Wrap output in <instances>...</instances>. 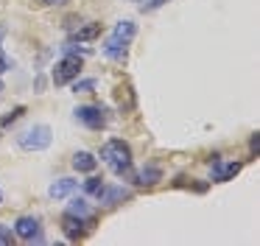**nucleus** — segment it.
<instances>
[{
  "label": "nucleus",
  "mask_w": 260,
  "mask_h": 246,
  "mask_svg": "<svg viewBox=\"0 0 260 246\" xmlns=\"http://www.w3.org/2000/svg\"><path fill=\"white\" fill-rule=\"evenodd\" d=\"M137 37V25L135 20H120L118 25H115V31L109 34V39L104 42V56L112 62H123L126 59V48H129V42Z\"/></svg>",
  "instance_id": "1"
},
{
  "label": "nucleus",
  "mask_w": 260,
  "mask_h": 246,
  "mask_svg": "<svg viewBox=\"0 0 260 246\" xmlns=\"http://www.w3.org/2000/svg\"><path fill=\"white\" fill-rule=\"evenodd\" d=\"M23 115H25V106H17V109H12L9 115H3V117H0V126H3V129H9L14 120H20Z\"/></svg>",
  "instance_id": "16"
},
{
  "label": "nucleus",
  "mask_w": 260,
  "mask_h": 246,
  "mask_svg": "<svg viewBox=\"0 0 260 246\" xmlns=\"http://www.w3.org/2000/svg\"><path fill=\"white\" fill-rule=\"evenodd\" d=\"M257 151H260V134H257V132H254V134H252V137H249V154H252V157H254V154H257Z\"/></svg>",
  "instance_id": "20"
},
{
  "label": "nucleus",
  "mask_w": 260,
  "mask_h": 246,
  "mask_svg": "<svg viewBox=\"0 0 260 246\" xmlns=\"http://www.w3.org/2000/svg\"><path fill=\"white\" fill-rule=\"evenodd\" d=\"M0 204H3V190H0Z\"/></svg>",
  "instance_id": "24"
},
{
  "label": "nucleus",
  "mask_w": 260,
  "mask_h": 246,
  "mask_svg": "<svg viewBox=\"0 0 260 246\" xmlns=\"http://www.w3.org/2000/svg\"><path fill=\"white\" fill-rule=\"evenodd\" d=\"M76 188H79V179L62 176V179H56V182L48 188V196H51V199H68V196H73Z\"/></svg>",
  "instance_id": "10"
},
{
  "label": "nucleus",
  "mask_w": 260,
  "mask_h": 246,
  "mask_svg": "<svg viewBox=\"0 0 260 246\" xmlns=\"http://www.w3.org/2000/svg\"><path fill=\"white\" fill-rule=\"evenodd\" d=\"M81 67H84V62H81V56H73V53H64L62 59L53 65L51 70V81L56 84V87H64V84L76 81V78L81 76Z\"/></svg>",
  "instance_id": "4"
},
{
  "label": "nucleus",
  "mask_w": 260,
  "mask_h": 246,
  "mask_svg": "<svg viewBox=\"0 0 260 246\" xmlns=\"http://www.w3.org/2000/svg\"><path fill=\"white\" fill-rule=\"evenodd\" d=\"M73 168L79 173H95V168H98L95 154H90V151H76L73 154Z\"/></svg>",
  "instance_id": "11"
},
{
  "label": "nucleus",
  "mask_w": 260,
  "mask_h": 246,
  "mask_svg": "<svg viewBox=\"0 0 260 246\" xmlns=\"http://www.w3.org/2000/svg\"><path fill=\"white\" fill-rule=\"evenodd\" d=\"M0 93H3V81H0Z\"/></svg>",
  "instance_id": "25"
},
{
  "label": "nucleus",
  "mask_w": 260,
  "mask_h": 246,
  "mask_svg": "<svg viewBox=\"0 0 260 246\" xmlns=\"http://www.w3.org/2000/svg\"><path fill=\"white\" fill-rule=\"evenodd\" d=\"M98 34H101V25H98V22H87L84 28H79V31L73 34V39L76 42H90V39H95Z\"/></svg>",
  "instance_id": "14"
},
{
  "label": "nucleus",
  "mask_w": 260,
  "mask_h": 246,
  "mask_svg": "<svg viewBox=\"0 0 260 246\" xmlns=\"http://www.w3.org/2000/svg\"><path fill=\"white\" fill-rule=\"evenodd\" d=\"M6 34H9V31H6V25L0 22V42H3V37H6Z\"/></svg>",
  "instance_id": "23"
},
{
  "label": "nucleus",
  "mask_w": 260,
  "mask_h": 246,
  "mask_svg": "<svg viewBox=\"0 0 260 246\" xmlns=\"http://www.w3.org/2000/svg\"><path fill=\"white\" fill-rule=\"evenodd\" d=\"M9 70H12V59H9V56L3 53V48H0V76L9 73Z\"/></svg>",
  "instance_id": "19"
},
{
  "label": "nucleus",
  "mask_w": 260,
  "mask_h": 246,
  "mask_svg": "<svg viewBox=\"0 0 260 246\" xmlns=\"http://www.w3.org/2000/svg\"><path fill=\"white\" fill-rule=\"evenodd\" d=\"M14 243V229H9L6 224H0V246H12Z\"/></svg>",
  "instance_id": "18"
},
{
  "label": "nucleus",
  "mask_w": 260,
  "mask_h": 246,
  "mask_svg": "<svg viewBox=\"0 0 260 246\" xmlns=\"http://www.w3.org/2000/svg\"><path fill=\"white\" fill-rule=\"evenodd\" d=\"M101 184H104V179H101V176H95V173H90V179L84 182V190H87V193L95 196L98 190H101Z\"/></svg>",
  "instance_id": "17"
},
{
  "label": "nucleus",
  "mask_w": 260,
  "mask_h": 246,
  "mask_svg": "<svg viewBox=\"0 0 260 246\" xmlns=\"http://www.w3.org/2000/svg\"><path fill=\"white\" fill-rule=\"evenodd\" d=\"M98 157H101V160L112 168V173H118V176H123L132 168V148H129V143H123V140H118V137L107 140V143L101 145V154Z\"/></svg>",
  "instance_id": "2"
},
{
  "label": "nucleus",
  "mask_w": 260,
  "mask_h": 246,
  "mask_svg": "<svg viewBox=\"0 0 260 246\" xmlns=\"http://www.w3.org/2000/svg\"><path fill=\"white\" fill-rule=\"evenodd\" d=\"M90 227H92V216L79 218V216H68V212H64V218H62V232L68 240H81L90 232Z\"/></svg>",
  "instance_id": "8"
},
{
  "label": "nucleus",
  "mask_w": 260,
  "mask_h": 246,
  "mask_svg": "<svg viewBox=\"0 0 260 246\" xmlns=\"http://www.w3.org/2000/svg\"><path fill=\"white\" fill-rule=\"evenodd\" d=\"M73 84V93L79 95V93H92V89L98 87V78H76V81H70Z\"/></svg>",
  "instance_id": "15"
},
{
  "label": "nucleus",
  "mask_w": 260,
  "mask_h": 246,
  "mask_svg": "<svg viewBox=\"0 0 260 246\" xmlns=\"http://www.w3.org/2000/svg\"><path fill=\"white\" fill-rule=\"evenodd\" d=\"M210 168H213V182H230L232 176L241 173L243 162H224L221 157H213V160H210Z\"/></svg>",
  "instance_id": "9"
},
{
  "label": "nucleus",
  "mask_w": 260,
  "mask_h": 246,
  "mask_svg": "<svg viewBox=\"0 0 260 246\" xmlns=\"http://www.w3.org/2000/svg\"><path fill=\"white\" fill-rule=\"evenodd\" d=\"M135 3H146V0H135Z\"/></svg>",
  "instance_id": "26"
},
{
  "label": "nucleus",
  "mask_w": 260,
  "mask_h": 246,
  "mask_svg": "<svg viewBox=\"0 0 260 246\" xmlns=\"http://www.w3.org/2000/svg\"><path fill=\"white\" fill-rule=\"evenodd\" d=\"M73 115H76V120H79L81 126L92 129V132H98V129L107 126V109L98 106V104H81V106L73 109Z\"/></svg>",
  "instance_id": "5"
},
{
  "label": "nucleus",
  "mask_w": 260,
  "mask_h": 246,
  "mask_svg": "<svg viewBox=\"0 0 260 246\" xmlns=\"http://www.w3.org/2000/svg\"><path fill=\"white\" fill-rule=\"evenodd\" d=\"M45 6H62V3H68V0H42Z\"/></svg>",
  "instance_id": "22"
},
{
  "label": "nucleus",
  "mask_w": 260,
  "mask_h": 246,
  "mask_svg": "<svg viewBox=\"0 0 260 246\" xmlns=\"http://www.w3.org/2000/svg\"><path fill=\"white\" fill-rule=\"evenodd\" d=\"M68 216H79V218H90L92 210H90V201L84 196H73L68 204Z\"/></svg>",
  "instance_id": "13"
},
{
  "label": "nucleus",
  "mask_w": 260,
  "mask_h": 246,
  "mask_svg": "<svg viewBox=\"0 0 260 246\" xmlns=\"http://www.w3.org/2000/svg\"><path fill=\"white\" fill-rule=\"evenodd\" d=\"M157 182H162V168L159 165H143V171L137 173V184H143V188H154Z\"/></svg>",
  "instance_id": "12"
},
{
  "label": "nucleus",
  "mask_w": 260,
  "mask_h": 246,
  "mask_svg": "<svg viewBox=\"0 0 260 246\" xmlns=\"http://www.w3.org/2000/svg\"><path fill=\"white\" fill-rule=\"evenodd\" d=\"M14 235L25 243H42V221L37 216H20L14 221Z\"/></svg>",
  "instance_id": "6"
},
{
  "label": "nucleus",
  "mask_w": 260,
  "mask_h": 246,
  "mask_svg": "<svg viewBox=\"0 0 260 246\" xmlns=\"http://www.w3.org/2000/svg\"><path fill=\"white\" fill-rule=\"evenodd\" d=\"M95 199L101 207H118V204H123V201L132 199V190L126 188V184H101Z\"/></svg>",
  "instance_id": "7"
},
{
  "label": "nucleus",
  "mask_w": 260,
  "mask_h": 246,
  "mask_svg": "<svg viewBox=\"0 0 260 246\" xmlns=\"http://www.w3.org/2000/svg\"><path fill=\"white\" fill-rule=\"evenodd\" d=\"M51 143H53V129L48 123H34V126H28L25 132L17 134V145L23 151H28V154L51 148Z\"/></svg>",
  "instance_id": "3"
},
{
  "label": "nucleus",
  "mask_w": 260,
  "mask_h": 246,
  "mask_svg": "<svg viewBox=\"0 0 260 246\" xmlns=\"http://www.w3.org/2000/svg\"><path fill=\"white\" fill-rule=\"evenodd\" d=\"M34 87H37V93H42V89H45V78L37 76V84H34Z\"/></svg>",
  "instance_id": "21"
}]
</instances>
